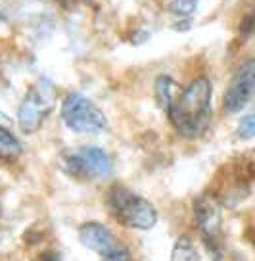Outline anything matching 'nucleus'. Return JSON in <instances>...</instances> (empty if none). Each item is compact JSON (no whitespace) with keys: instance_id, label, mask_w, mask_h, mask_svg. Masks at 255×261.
Returning <instances> with one entry per match:
<instances>
[{"instance_id":"1","label":"nucleus","mask_w":255,"mask_h":261,"mask_svg":"<svg viewBox=\"0 0 255 261\" xmlns=\"http://www.w3.org/2000/svg\"><path fill=\"white\" fill-rule=\"evenodd\" d=\"M169 112V119L181 137H202L211 121V87L207 79H196L182 90Z\"/></svg>"},{"instance_id":"2","label":"nucleus","mask_w":255,"mask_h":261,"mask_svg":"<svg viewBox=\"0 0 255 261\" xmlns=\"http://www.w3.org/2000/svg\"><path fill=\"white\" fill-rule=\"evenodd\" d=\"M107 205L121 225L138 230H148L157 223L156 207L142 196L125 187H114L107 194Z\"/></svg>"},{"instance_id":"3","label":"nucleus","mask_w":255,"mask_h":261,"mask_svg":"<svg viewBox=\"0 0 255 261\" xmlns=\"http://www.w3.org/2000/svg\"><path fill=\"white\" fill-rule=\"evenodd\" d=\"M56 87L48 79H39L35 83L31 90L25 94L23 102L17 112V123L19 129L31 135L35 130L41 129L42 121L52 114V110L56 108Z\"/></svg>"},{"instance_id":"4","label":"nucleus","mask_w":255,"mask_h":261,"mask_svg":"<svg viewBox=\"0 0 255 261\" xmlns=\"http://www.w3.org/2000/svg\"><path fill=\"white\" fill-rule=\"evenodd\" d=\"M62 117L75 133H100L106 127V115L102 110L79 92H71L64 100Z\"/></svg>"},{"instance_id":"5","label":"nucleus","mask_w":255,"mask_h":261,"mask_svg":"<svg viewBox=\"0 0 255 261\" xmlns=\"http://www.w3.org/2000/svg\"><path fill=\"white\" fill-rule=\"evenodd\" d=\"M79 238L89 250L98 253L104 261H134L129 248L100 223H84L79 228Z\"/></svg>"},{"instance_id":"6","label":"nucleus","mask_w":255,"mask_h":261,"mask_svg":"<svg viewBox=\"0 0 255 261\" xmlns=\"http://www.w3.org/2000/svg\"><path fill=\"white\" fill-rule=\"evenodd\" d=\"M196 215V227L200 234L206 242L207 250L213 253L215 257H221L222 253V225L219 207L211 198H200L194 207Z\"/></svg>"},{"instance_id":"7","label":"nucleus","mask_w":255,"mask_h":261,"mask_svg":"<svg viewBox=\"0 0 255 261\" xmlns=\"http://www.w3.org/2000/svg\"><path fill=\"white\" fill-rule=\"evenodd\" d=\"M67 167L81 179H104L111 173V163L104 150L87 146L67 158Z\"/></svg>"},{"instance_id":"8","label":"nucleus","mask_w":255,"mask_h":261,"mask_svg":"<svg viewBox=\"0 0 255 261\" xmlns=\"http://www.w3.org/2000/svg\"><path fill=\"white\" fill-rule=\"evenodd\" d=\"M255 94V60H247L238 67L224 92V110L240 112Z\"/></svg>"},{"instance_id":"9","label":"nucleus","mask_w":255,"mask_h":261,"mask_svg":"<svg viewBox=\"0 0 255 261\" xmlns=\"http://www.w3.org/2000/svg\"><path fill=\"white\" fill-rule=\"evenodd\" d=\"M179 94H181V89H179V85H177L171 77L161 75V77L156 81V96H157V102H159V106L161 108L169 110L171 104L179 98Z\"/></svg>"},{"instance_id":"10","label":"nucleus","mask_w":255,"mask_h":261,"mask_svg":"<svg viewBox=\"0 0 255 261\" xmlns=\"http://www.w3.org/2000/svg\"><path fill=\"white\" fill-rule=\"evenodd\" d=\"M19 155H21V144H19V140L8 129L0 127V160L14 162Z\"/></svg>"},{"instance_id":"11","label":"nucleus","mask_w":255,"mask_h":261,"mask_svg":"<svg viewBox=\"0 0 255 261\" xmlns=\"http://www.w3.org/2000/svg\"><path fill=\"white\" fill-rule=\"evenodd\" d=\"M171 261H202V257L197 253L196 246L192 244V240L188 237H182L175 244Z\"/></svg>"},{"instance_id":"12","label":"nucleus","mask_w":255,"mask_h":261,"mask_svg":"<svg viewBox=\"0 0 255 261\" xmlns=\"http://www.w3.org/2000/svg\"><path fill=\"white\" fill-rule=\"evenodd\" d=\"M196 6H197L196 0H173V2H171V6H169V10H171L173 14H177V16L188 17V16L194 14Z\"/></svg>"},{"instance_id":"13","label":"nucleus","mask_w":255,"mask_h":261,"mask_svg":"<svg viewBox=\"0 0 255 261\" xmlns=\"http://www.w3.org/2000/svg\"><path fill=\"white\" fill-rule=\"evenodd\" d=\"M238 135L242 139H251L255 137V110L251 114H247L238 125Z\"/></svg>"}]
</instances>
